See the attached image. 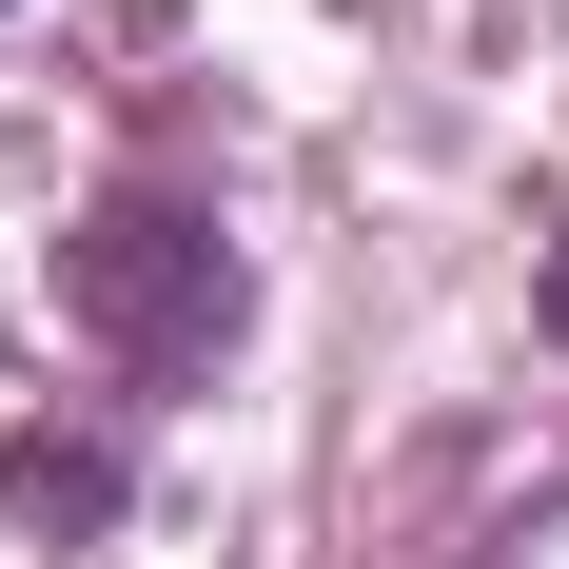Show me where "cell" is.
<instances>
[{"instance_id":"obj_1","label":"cell","mask_w":569,"mask_h":569,"mask_svg":"<svg viewBox=\"0 0 569 569\" xmlns=\"http://www.w3.org/2000/svg\"><path fill=\"white\" fill-rule=\"evenodd\" d=\"M59 315H79L138 393H177V373H217V335H236V236L197 217V197H99V217L59 236Z\"/></svg>"},{"instance_id":"obj_3","label":"cell","mask_w":569,"mask_h":569,"mask_svg":"<svg viewBox=\"0 0 569 569\" xmlns=\"http://www.w3.org/2000/svg\"><path fill=\"white\" fill-rule=\"evenodd\" d=\"M530 315H550V353H569V256H550V276H530Z\"/></svg>"},{"instance_id":"obj_2","label":"cell","mask_w":569,"mask_h":569,"mask_svg":"<svg viewBox=\"0 0 569 569\" xmlns=\"http://www.w3.org/2000/svg\"><path fill=\"white\" fill-rule=\"evenodd\" d=\"M20 491H40V530H99V511H118V452H59V432H40Z\"/></svg>"}]
</instances>
